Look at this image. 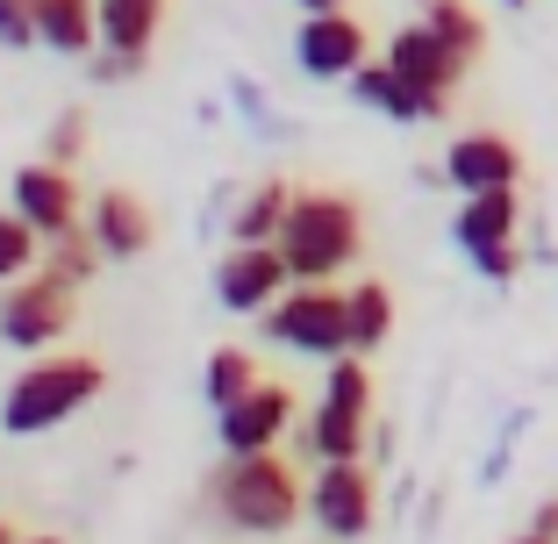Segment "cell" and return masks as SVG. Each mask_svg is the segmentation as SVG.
<instances>
[{
    "label": "cell",
    "instance_id": "8992f818",
    "mask_svg": "<svg viewBox=\"0 0 558 544\" xmlns=\"http://www.w3.org/2000/svg\"><path fill=\"white\" fill-rule=\"evenodd\" d=\"M515 222H523V194L515 186H487V194H465L459 222H451V244L465 251L480 280L509 287L523 273V244H515Z\"/></svg>",
    "mask_w": 558,
    "mask_h": 544
},
{
    "label": "cell",
    "instance_id": "2e32d148",
    "mask_svg": "<svg viewBox=\"0 0 558 544\" xmlns=\"http://www.w3.org/2000/svg\"><path fill=\"white\" fill-rule=\"evenodd\" d=\"M36 44L58 58H86L100 44V8L94 0H36Z\"/></svg>",
    "mask_w": 558,
    "mask_h": 544
},
{
    "label": "cell",
    "instance_id": "ba28073f",
    "mask_svg": "<svg viewBox=\"0 0 558 544\" xmlns=\"http://www.w3.org/2000/svg\"><path fill=\"white\" fill-rule=\"evenodd\" d=\"M308 516L323 537L337 544H359L365 530H373L379 516V495H373V473H365V459H323L308 480Z\"/></svg>",
    "mask_w": 558,
    "mask_h": 544
},
{
    "label": "cell",
    "instance_id": "f546056e",
    "mask_svg": "<svg viewBox=\"0 0 558 544\" xmlns=\"http://www.w3.org/2000/svg\"><path fill=\"white\" fill-rule=\"evenodd\" d=\"M22 544H65V537H22Z\"/></svg>",
    "mask_w": 558,
    "mask_h": 544
},
{
    "label": "cell",
    "instance_id": "4316f807",
    "mask_svg": "<svg viewBox=\"0 0 558 544\" xmlns=\"http://www.w3.org/2000/svg\"><path fill=\"white\" fill-rule=\"evenodd\" d=\"M530 537L558 544V501H537V516H530Z\"/></svg>",
    "mask_w": 558,
    "mask_h": 544
},
{
    "label": "cell",
    "instance_id": "3957f363",
    "mask_svg": "<svg viewBox=\"0 0 558 544\" xmlns=\"http://www.w3.org/2000/svg\"><path fill=\"white\" fill-rule=\"evenodd\" d=\"M100 387H108L100 359H80V351H72V359H36L29 373H15V387L0 395V423H8V437H44V430L72 423Z\"/></svg>",
    "mask_w": 558,
    "mask_h": 544
},
{
    "label": "cell",
    "instance_id": "7402d4cb",
    "mask_svg": "<svg viewBox=\"0 0 558 544\" xmlns=\"http://www.w3.org/2000/svg\"><path fill=\"white\" fill-rule=\"evenodd\" d=\"M208 401L215 409H230V401H244L251 387H258V359H251L244 344H222V351H208Z\"/></svg>",
    "mask_w": 558,
    "mask_h": 544
},
{
    "label": "cell",
    "instance_id": "52a82bcc",
    "mask_svg": "<svg viewBox=\"0 0 558 544\" xmlns=\"http://www.w3.org/2000/svg\"><path fill=\"white\" fill-rule=\"evenodd\" d=\"M80 280H65V273H50V265H36V273H22L15 287H0V337L15 351H50L58 337L72 330V315H80Z\"/></svg>",
    "mask_w": 558,
    "mask_h": 544
},
{
    "label": "cell",
    "instance_id": "4fadbf2b",
    "mask_svg": "<svg viewBox=\"0 0 558 544\" xmlns=\"http://www.w3.org/2000/svg\"><path fill=\"white\" fill-rule=\"evenodd\" d=\"M444 186L459 194H487V186H523V150L501 130H465L444 150Z\"/></svg>",
    "mask_w": 558,
    "mask_h": 544
},
{
    "label": "cell",
    "instance_id": "83f0119b",
    "mask_svg": "<svg viewBox=\"0 0 558 544\" xmlns=\"http://www.w3.org/2000/svg\"><path fill=\"white\" fill-rule=\"evenodd\" d=\"M301 15H329V8H351V0H294Z\"/></svg>",
    "mask_w": 558,
    "mask_h": 544
},
{
    "label": "cell",
    "instance_id": "6da1fadb",
    "mask_svg": "<svg viewBox=\"0 0 558 544\" xmlns=\"http://www.w3.org/2000/svg\"><path fill=\"white\" fill-rule=\"evenodd\" d=\"M301 473L279 451H230L222 473L208 480V509L222 516L230 530L244 537H279V530H294L301 516Z\"/></svg>",
    "mask_w": 558,
    "mask_h": 544
},
{
    "label": "cell",
    "instance_id": "d4e9b609",
    "mask_svg": "<svg viewBox=\"0 0 558 544\" xmlns=\"http://www.w3.org/2000/svg\"><path fill=\"white\" fill-rule=\"evenodd\" d=\"M80 150H86V116H80V108H65V116L50 122V166H72Z\"/></svg>",
    "mask_w": 558,
    "mask_h": 544
},
{
    "label": "cell",
    "instance_id": "4dcf8cb0",
    "mask_svg": "<svg viewBox=\"0 0 558 544\" xmlns=\"http://www.w3.org/2000/svg\"><path fill=\"white\" fill-rule=\"evenodd\" d=\"M515 544H544V537H530V530H523V537H515Z\"/></svg>",
    "mask_w": 558,
    "mask_h": 544
},
{
    "label": "cell",
    "instance_id": "484cf974",
    "mask_svg": "<svg viewBox=\"0 0 558 544\" xmlns=\"http://www.w3.org/2000/svg\"><path fill=\"white\" fill-rule=\"evenodd\" d=\"M0 44L8 50L36 44V0H0Z\"/></svg>",
    "mask_w": 558,
    "mask_h": 544
},
{
    "label": "cell",
    "instance_id": "cb8c5ba5",
    "mask_svg": "<svg viewBox=\"0 0 558 544\" xmlns=\"http://www.w3.org/2000/svg\"><path fill=\"white\" fill-rule=\"evenodd\" d=\"M100 258H108V251H100L94 244V230H86V222H80V230H65V237H50V244H44V265H50V273H65V280H94V265Z\"/></svg>",
    "mask_w": 558,
    "mask_h": 544
},
{
    "label": "cell",
    "instance_id": "30bf717a",
    "mask_svg": "<svg viewBox=\"0 0 558 544\" xmlns=\"http://www.w3.org/2000/svg\"><path fill=\"white\" fill-rule=\"evenodd\" d=\"M287 287H294V273H287L279 244H230L222 265H215V301L230 315H265Z\"/></svg>",
    "mask_w": 558,
    "mask_h": 544
},
{
    "label": "cell",
    "instance_id": "5bb4252c",
    "mask_svg": "<svg viewBox=\"0 0 558 544\" xmlns=\"http://www.w3.org/2000/svg\"><path fill=\"white\" fill-rule=\"evenodd\" d=\"M15 215L29 222L36 237H65V230H80V186H72V166H22L15 172Z\"/></svg>",
    "mask_w": 558,
    "mask_h": 544
},
{
    "label": "cell",
    "instance_id": "d6986e66",
    "mask_svg": "<svg viewBox=\"0 0 558 544\" xmlns=\"http://www.w3.org/2000/svg\"><path fill=\"white\" fill-rule=\"evenodd\" d=\"M287 208H294V186L287 180L251 186V194L236 201V215H230V244H272L279 222H287Z\"/></svg>",
    "mask_w": 558,
    "mask_h": 544
},
{
    "label": "cell",
    "instance_id": "ffe728a7",
    "mask_svg": "<svg viewBox=\"0 0 558 544\" xmlns=\"http://www.w3.org/2000/svg\"><path fill=\"white\" fill-rule=\"evenodd\" d=\"M395 337V294H387V280H359L351 287V351H379Z\"/></svg>",
    "mask_w": 558,
    "mask_h": 544
},
{
    "label": "cell",
    "instance_id": "277c9868",
    "mask_svg": "<svg viewBox=\"0 0 558 544\" xmlns=\"http://www.w3.org/2000/svg\"><path fill=\"white\" fill-rule=\"evenodd\" d=\"M365 437H373V373L359 365V351H344V359H329L323 401L301 423V451L315 466L323 459H365Z\"/></svg>",
    "mask_w": 558,
    "mask_h": 544
},
{
    "label": "cell",
    "instance_id": "9a60e30c",
    "mask_svg": "<svg viewBox=\"0 0 558 544\" xmlns=\"http://www.w3.org/2000/svg\"><path fill=\"white\" fill-rule=\"evenodd\" d=\"M86 230H94V244L108 251V258H136V251H150V237H158V222H150V208L136 194H122V186H108V194L86 208Z\"/></svg>",
    "mask_w": 558,
    "mask_h": 544
},
{
    "label": "cell",
    "instance_id": "8fae6325",
    "mask_svg": "<svg viewBox=\"0 0 558 544\" xmlns=\"http://www.w3.org/2000/svg\"><path fill=\"white\" fill-rule=\"evenodd\" d=\"M373 58V44H365V22L344 15V8H329V15H308L294 36V65L308 72V80H351V72Z\"/></svg>",
    "mask_w": 558,
    "mask_h": 544
},
{
    "label": "cell",
    "instance_id": "603a6c76",
    "mask_svg": "<svg viewBox=\"0 0 558 544\" xmlns=\"http://www.w3.org/2000/svg\"><path fill=\"white\" fill-rule=\"evenodd\" d=\"M36 265H44V237L8 208V215H0V287H15L22 273H36Z\"/></svg>",
    "mask_w": 558,
    "mask_h": 544
},
{
    "label": "cell",
    "instance_id": "7a4b0ae2",
    "mask_svg": "<svg viewBox=\"0 0 558 544\" xmlns=\"http://www.w3.org/2000/svg\"><path fill=\"white\" fill-rule=\"evenodd\" d=\"M272 244L287 251V273L294 280H337L365 244V215L344 194H294V208H287Z\"/></svg>",
    "mask_w": 558,
    "mask_h": 544
},
{
    "label": "cell",
    "instance_id": "7c38bea8",
    "mask_svg": "<svg viewBox=\"0 0 558 544\" xmlns=\"http://www.w3.org/2000/svg\"><path fill=\"white\" fill-rule=\"evenodd\" d=\"M215 430H222V451H279V437L294 430V395L279 379H258L244 401L215 409Z\"/></svg>",
    "mask_w": 558,
    "mask_h": 544
},
{
    "label": "cell",
    "instance_id": "9c48e42d",
    "mask_svg": "<svg viewBox=\"0 0 558 544\" xmlns=\"http://www.w3.org/2000/svg\"><path fill=\"white\" fill-rule=\"evenodd\" d=\"M387 65L401 72V80L423 94V108H429V122L451 108V94H459V80L473 72V58L465 50H451L429 22H415V29H401V36H387Z\"/></svg>",
    "mask_w": 558,
    "mask_h": 544
},
{
    "label": "cell",
    "instance_id": "5b68a950",
    "mask_svg": "<svg viewBox=\"0 0 558 544\" xmlns=\"http://www.w3.org/2000/svg\"><path fill=\"white\" fill-rule=\"evenodd\" d=\"M265 337L301 359H344L351 351V294L329 280H294L265 309Z\"/></svg>",
    "mask_w": 558,
    "mask_h": 544
},
{
    "label": "cell",
    "instance_id": "44dd1931",
    "mask_svg": "<svg viewBox=\"0 0 558 544\" xmlns=\"http://www.w3.org/2000/svg\"><path fill=\"white\" fill-rule=\"evenodd\" d=\"M423 22L444 36L451 50H465V58H480L487 50V22H480L473 0H423Z\"/></svg>",
    "mask_w": 558,
    "mask_h": 544
},
{
    "label": "cell",
    "instance_id": "e0dca14e",
    "mask_svg": "<svg viewBox=\"0 0 558 544\" xmlns=\"http://www.w3.org/2000/svg\"><path fill=\"white\" fill-rule=\"evenodd\" d=\"M94 8H100V50H122V58L144 65L150 36L165 22V0H94Z\"/></svg>",
    "mask_w": 558,
    "mask_h": 544
},
{
    "label": "cell",
    "instance_id": "1f68e13d",
    "mask_svg": "<svg viewBox=\"0 0 558 544\" xmlns=\"http://www.w3.org/2000/svg\"><path fill=\"white\" fill-rule=\"evenodd\" d=\"M501 8H523V0H501Z\"/></svg>",
    "mask_w": 558,
    "mask_h": 544
},
{
    "label": "cell",
    "instance_id": "f1b7e54d",
    "mask_svg": "<svg viewBox=\"0 0 558 544\" xmlns=\"http://www.w3.org/2000/svg\"><path fill=\"white\" fill-rule=\"evenodd\" d=\"M0 544H22V537H15V523H8V516H0Z\"/></svg>",
    "mask_w": 558,
    "mask_h": 544
},
{
    "label": "cell",
    "instance_id": "ac0fdd59",
    "mask_svg": "<svg viewBox=\"0 0 558 544\" xmlns=\"http://www.w3.org/2000/svg\"><path fill=\"white\" fill-rule=\"evenodd\" d=\"M351 94H359V108H379V116H395V122H429L423 94H415L387 58H365V65L351 72Z\"/></svg>",
    "mask_w": 558,
    "mask_h": 544
}]
</instances>
